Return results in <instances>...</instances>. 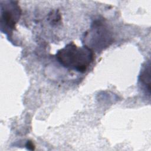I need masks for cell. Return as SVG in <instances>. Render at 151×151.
<instances>
[{"instance_id":"6da1fadb","label":"cell","mask_w":151,"mask_h":151,"mask_svg":"<svg viewBox=\"0 0 151 151\" xmlns=\"http://www.w3.org/2000/svg\"><path fill=\"white\" fill-rule=\"evenodd\" d=\"M55 58L64 67L84 73L93 61L94 53L93 50L86 45L78 47L71 42L58 50Z\"/></svg>"},{"instance_id":"7a4b0ae2","label":"cell","mask_w":151,"mask_h":151,"mask_svg":"<svg viewBox=\"0 0 151 151\" xmlns=\"http://www.w3.org/2000/svg\"><path fill=\"white\" fill-rule=\"evenodd\" d=\"M84 39L97 50L108 47L113 42V36L105 22L101 19L94 21L90 29L84 35Z\"/></svg>"},{"instance_id":"3957f363","label":"cell","mask_w":151,"mask_h":151,"mask_svg":"<svg viewBox=\"0 0 151 151\" xmlns=\"http://www.w3.org/2000/svg\"><path fill=\"white\" fill-rule=\"evenodd\" d=\"M21 15V9L18 1H1V31L6 34H12Z\"/></svg>"},{"instance_id":"277c9868","label":"cell","mask_w":151,"mask_h":151,"mask_svg":"<svg viewBox=\"0 0 151 151\" xmlns=\"http://www.w3.org/2000/svg\"><path fill=\"white\" fill-rule=\"evenodd\" d=\"M150 62L146 64L142 69L139 77V81L140 84L145 87L146 90H147L150 94Z\"/></svg>"},{"instance_id":"5b68a950","label":"cell","mask_w":151,"mask_h":151,"mask_svg":"<svg viewBox=\"0 0 151 151\" xmlns=\"http://www.w3.org/2000/svg\"><path fill=\"white\" fill-rule=\"evenodd\" d=\"M25 146L27 147V149L28 150H34L35 149V146L34 145V143H32V141L31 140H28L26 145H25Z\"/></svg>"}]
</instances>
